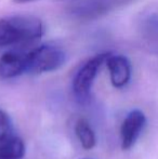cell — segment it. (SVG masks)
<instances>
[{
    "label": "cell",
    "instance_id": "30bf717a",
    "mask_svg": "<svg viewBox=\"0 0 158 159\" xmlns=\"http://www.w3.org/2000/svg\"><path fill=\"white\" fill-rule=\"evenodd\" d=\"M75 131L79 139V142L81 143V146L84 149H91L95 146L97 144L95 133L86 119H79L76 122Z\"/></svg>",
    "mask_w": 158,
    "mask_h": 159
},
{
    "label": "cell",
    "instance_id": "277c9868",
    "mask_svg": "<svg viewBox=\"0 0 158 159\" xmlns=\"http://www.w3.org/2000/svg\"><path fill=\"white\" fill-rule=\"evenodd\" d=\"M128 1L130 0H82L70 6L68 12L77 19L92 20L106 14L114 8L122 6Z\"/></svg>",
    "mask_w": 158,
    "mask_h": 159
},
{
    "label": "cell",
    "instance_id": "7c38bea8",
    "mask_svg": "<svg viewBox=\"0 0 158 159\" xmlns=\"http://www.w3.org/2000/svg\"><path fill=\"white\" fill-rule=\"evenodd\" d=\"M14 2L16 3H24V2H30V1H34V0H13Z\"/></svg>",
    "mask_w": 158,
    "mask_h": 159
},
{
    "label": "cell",
    "instance_id": "ba28073f",
    "mask_svg": "<svg viewBox=\"0 0 158 159\" xmlns=\"http://www.w3.org/2000/svg\"><path fill=\"white\" fill-rule=\"evenodd\" d=\"M139 28L143 39L158 48V8H152L141 14Z\"/></svg>",
    "mask_w": 158,
    "mask_h": 159
},
{
    "label": "cell",
    "instance_id": "3957f363",
    "mask_svg": "<svg viewBox=\"0 0 158 159\" xmlns=\"http://www.w3.org/2000/svg\"><path fill=\"white\" fill-rule=\"evenodd\" d=\"M110 52L100 53L89 59L75 75L73 79V91L79 103H88L91 96V88L101 66L105 63Z\"/></svg>",
    "mask_w": 158,
    "mask_h": 159
},
{
    "label": "cell",
    "instance_id": "7a4b0ae2",
    "mask_svg": "<svg viewBox=\"0 0 158 159\" xmlns=\"http://www.w3.org/2000/svg\"><path fill=\"white\" fill-rule=\"evenodd\" d=\"M66 61V54L61 48L52 44H42L26 52V73L39 75L61 68Z\"/></svg>",
    "mask_w": 158,
    "mask_h": 159
},
{
    "label": "cell",
    "instance_id": "5b68a950",
    "mask_svg": "<svg viewBox=\"0 0 158 159\" xmlns=\"http://www.w3.org/2000/svg\"><path fill=\"white\" fill-rule=\"evenodd\" d=\"M145 124V115L139 109H133L126 116L120 129L122 148L129 149L134 145Z\"/></svg>",
    "mask_w": 158,
    "mask_h": 159
},
{
    "label": "cell",
    "instance_id": "6da1fadb",
    "mask_svg": "<svg viewBox=\"0 0 158 159\" xmlns=\"http://www.w3.org/2000/svg\"><path fill=\"white\" fill-rule=\"evenodd\" d=\"M44 34L40 19L33 15H13L0 20V49L39 40Z\"/></svg>",
    "mask_w": 158,
    "mask_h": 159
},
{
    "label": "cell",
    "instance_id": "52a82bcc",
    "mask_svg": "<svg viewBox=\"0 0 158 159\" xmlns=\"http://www.w3.org/2000/svg\"><path fill=\"white\" fill-rule=\"evenodd\" d=\"M25 53L8 51L0 57V77L10 79L26 73Z\"/></svg>",
    "mask_w": 158,
    "mask_h": 159
},
{
    "label": "cell",
    "instance_id": "8992f818",
    "mask_svg": "<svg viewBox=\"0 0 158 159\" xmlns=\"http://www.w3.org/2000/svg\"><path fill=\"white\" fill-rule=\"evenodd\" d=\"M105 64L110 71L111 82L115 88H122L128 84L131 78V64L126 57L111 53Z\"/></svg>",
    "mask_w": 158,
    "mask_h": 159
},
{
    "label": "cell",
    "instance_id": "9c48e42d",
    "mask_svg": "<svg viewBox=\"0 0 158 159\" xmlns=\"http://www.w3.org/2000/svg\"><path fill=\"white\" fill-rule=\"evenodd\" d=\"M25 154V145L20 138L11 136L0 143V159H22Z\"/></svg>",
    "mask_w": 158,
    "mask_h": 159
},
{
    "label": "cell",
    "instance_id": "8fae6325",
    "mask_svg": "<svg viewBox=\"0 0 158 159\" xmlns=\"http://www.w3.org/2000/svg\"><path fill=\"white\" fill-rule=\"evenodd\" d=\"M11 121L9 116L0 109V143L11 138Z\"/></svg>",
    "mask_w": 158,
    "mask_h": 159
}]
</instances>
